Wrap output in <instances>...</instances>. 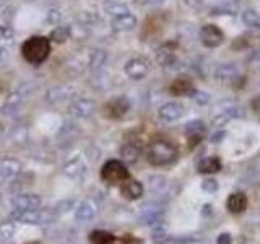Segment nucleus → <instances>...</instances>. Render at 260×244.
<instances>
[{"label":"nucleus","mask_w":260,"mask_h":244,"mask_svg":"<svg viewBox=\"0 0 260 244\" xmlns=\"http://www.w3.org/2000/svg\"><path fill=\"white\" fill-rule=\"evenodd\" d=\"M216 244H233V236L230 233H221L218 236Z\"/></svg>","instance_id":"obj_30"},{"label":"nucleus","mask_w":260,"mask_h":244,"mask_svg":"<svg viewBox=\"0 0 260 244\" xmlns=\"http://www.w3.org/2000/svg\"><path fill=\"white\" fill-rule=\"evenodd\" d=\"M185 4L189 5V7H193V8H199L202 4H203V0H185Z\"/></svg>","instance_id":"obj_34"},{"label":"nucleus","mask_w":260,"mask_h":244,"mask_svg":"<svg viewBox=\"0 0 260 244\" xmlns=\"http://www.w3.org/2000/svg\"><path fill=\"white\" fill-rule=\"evenodd\" d=\"M142 148H140V145H138L137 142H127L124 146H122V157H124L125 161L128 163H135L137 158H138V155H140Z\"/></svg>","instance_id":"obj_19"},{"label":"nucleus","mask_w":260,"mask_h":244,"mask_svg":"<svg viewBox=\"0 0 260 244\" xmlns=\"http://www.w3.org/2000/svg\"><path fill=\"white\" fill-rule=\"evenodd\" d=\"M122 242H124V244H142L140 239H135L134 236H130V234L124 236V238H122Z\"/></svg>","instance_id":"obj_32"},{"label":"nucleus","mask_w":260,"mask_h":244,"mask_svg":"<svg viewBox=\"0 0 260 244\" xmlns=\"http://www.w3.org/2000/svg\"><path fill=\"white\" fill-rule=\"evenodd\" d=\"M89 241L93 244H112L116 241V238H114V234L108 231H93L89 234Z\"/></svg>","instance_id":"obj_23"},{"label":"nucleus","mask_w":260,"mask_h":244,"mask_svg":"<svg viewBox=\"0 0 260 244\" xmlns=\"http://www.w3.org/2000/svg\"><path fill=\"white\" fill-rule=\"evenodd\" d=\"M169 93L174 96H192L195 93V86L187 77H179L169 85Z\"/></svg>","instance_id":"obj_11"},{"label":"nucleus","mask_w":260,"mask_h":244,"mask_svg":"<svg viewBox=\"0 0 260 244\" xmlns=\"http://www.w3.org/2000/svg\"><path fill=\"white\" fill-rule=\"evenodd\" d=\"M199 36H200L202 44L208 49H215L218 46H221L223 41H224L223 31L219 29L216 24H203L200 33H199Z\"/></svg>","instance_id":"obj_5"},{"label":"nucleus","mask_w":260,"mask_h":244,"mask_svg":"<svg viewBox=\"0 0 260 244\" xmlns=\"http://www.w3.org/2000/svg\"><path fill=\"white\" fill-rule=\"evenodd\" d=\"M197 168H199V173L202 174H213V173H218V171H221L223 165H221V161H219V158L207 157L199 163Z\"/></svg>","instance_id":"obj_16"},{"label":"nucleus","mask_w":260,"mask_h":244,"mask_svg":"<svg viewBox=\"0 0 260 244\" xmlns=\"http://www.w3.org/2000/svg\"><path fill=\"white\" fill-rule=\"evenodd\" d=\"M106 59H108V55H106V52L103 51V49H94L93 52H89L88 69H89V70H93V72L100 70V69L103 67V65H104Z\"/></svg>","instance_id":"obj_18"},{"label":"nucleus","mask_w":260,"mask_h":244,"mask_svg":"<svg viewBox=\"0 0 260 244\" xmlns=\"http://www.w3.org/2000/svg\"><path fill=\"white\" fill-rule=\"evenodd\" d=\"M73 95H75V88H73L72 85H59V86H54L51 89H47L46 100L51 104H57L60 101L70 100Z\"/></svg>","instance_id":"obj_8"},{"label":"nucleus","mask_w":260,"mask_h":244,"mask_svg":"<svg viewBox=\"0 0 260 244\" xmlns=\"http://www.w3.org/2000/svg\"><path fill=\"white\" fill-rule=\"evenodd\" d=\"M120 192L128 200H137L143 195V186H142V182H138V181H135V179L128 177L125 182L120 184Z\"/></svg>","instance_id":"obj_14"},{"label":"nucleus","mask_w":260,"mask_h":244,"mask_svg":"<svg viewBox=\"0 0 260 244\" xmlns=\"http://www.w3.org/2000/svg\"><path fill=\"white\" fill-rule=\"evenodd\" d=\"M241 75V72L236 64H221L218 65V69L215 70V78L218 81H234L238 80Z\"/></svg>","instance_id":"obj_12"},{"label":"nucleus","mask_w":260,"mask_h":244,"mask_svg":"<svg viewBox=\"0 0 260 244\" xmlns=\"http://www.w3.org/2000/svg\"><path fill=\"white\" fill-rule=\"evenodd\" d=\"M130 177V173L124 161L119 160H109L106 161L101 168V179L103 182L109 186H120Z\"/></svg>","instance_id":"obj_3"},{"label":"nucleus","mask_w":260,"mask_h":244,"mask_svg":"<svg viewBox=\"0 0 260 244\" xmlns=\"http://www.w3.org/2000/svg\"><path fill=\"white\" fill-rule=\"evenodd\" d=\"M72 35V31L69 26H57L54 31H52V35H51V39L55 41V43H65Z\"/></svg>","instance_id":"obj_25"},{"label":"nucleus","mask_w":260,"mask_h":244,"mask_svg":"<svg viewBox=\"0 0 260 244\" xmlns=\"http://www.w3.org/2000/svg\"><path fill=\"white\" fill-rule=\"evenodd\" d=\"M21 54L31 65H41L51 55V39L46 36H31L23 43Z\"/></svg>","instance_id":"obj_2"},{"label":"nucleus","mask_w":260,"mask_h":244,"mask_svg":"<svg viewBox=\"0 0 260 244\" xmlns=\"http://www.w3.org/2000/svg\"><path fill=\"white\" fill-rule=\"evenodd\" d=\"M242 21L250 29H260V15L255 10H252V8H247V10H244V13H242Z\"/></svg>","instance_id":"obj_21"},{"label":"nucleus","mask_w":260,"mask_h":244,"mask_svg":"<svg viewBox=\"0 0 260 244\" xmlns=\"http://www.w3.org/2000/svg\"><path fill=\"white\" fill-rule=\"evenodd\" d=\"M128 109H130V101L124 96H119L106 104L104 114H106V117H109V119H122L128 112Z\"/></svg>","instance_id":"obj_6"},{"label":"nucleus","mask_w":260,"mask_h":244,"mask_svg":"<svg viewBox=\"0 0 260 244\" xmlns=\"http://www.w3.org/2000/svg\"><path fill=\"white\" fill-rule=\"evenodd\" d=\"M60 12L59 10H55V8H52V10H49L47 13V21L49 23H59L60 21Z\"/></svg>","instance_id":"obj_29"},{"label":"nucleus","mask_w":260,"mask_h":244,"mask_svg":"<svg viewBox=\"0 0 260 244\" xmlns=\"http://www.w3.org/2000/svg\"><path fill=\"white\" fill-rule=\"evenodd\" d=\"M128 12V8L125 4H120V2H112V4H108L106 5V13H108L111 18H114V16H117V15H122V13H125Z\"/></svg>","instance_id":"obj_26"},{"label":"nucleus","mask_w":260,"mask_h":244,"mask_svg":"<svg viewBox=\"0 0 260 244\" xmlns=\"http://www.w3.org/2000/svg\"><path fill=\"white\" fill-rule=\"evenodd\" d=\"M226 207L231 214H242L247 208V195L244 192H233L226 200Z\"/></svg>","instance_id":"obj_15"},{"label":"nucleus","mask_w":260,"mask_h":244,"mask_svg":"<svg viewBox=\"0 0 260 244\" xmlns=\"http://www.w3.org/2000/svg\"><path fill=\"white\" fill-rule=\"evenodd\" d=\"M239 116H241V111H239L238 108H231V109L224 111L223 114H219V116L213 120V124H215L216 127H223V126L228 124L230 120H233V119H236V117H239Z\"/></svg>","instance_id":"obj_22"},{"label":"nucleus","mask_w":260,"mask_h":244,"mask_svg":"<svg viewBox=\"0 0 260 244\" xmlns=\"http://www.w3.org/2000/svg\"><path fill=\"white\" fill-rule=\"evenodd\" d=\"M137 26V16L134 13L130 12H125L122 15H117L114 16V18H111V28L114 31H132L134 28Z\"/></svg>","instance_id":"obj_9"},{"label":"nucleus","mask_w":260,"mask_h":244,"mask_svg":"<svg viewBox=\"0 0 260 244\" xmlns=\"http://www.w3.org/2000/svg\"><path fill=\"white\" fill-rule=\"evenodd\" d=\"M8 2H10V0H0V8H2V7H5Z\"/></svg>","instance_id":"obj_36"},{"label":"nucleus","mask_w":260,"mask_h":244,"mask_svg":"<svg viewBox=\"0 0 260 244\" xmlns=\"http://www.w3.org/2000/svg\"><path fill=\"white\" fill-rule=\"evenodd\" d=\"M150 69H151V64L146 57H134V59H130L124 67L127 77L132 80H137V81L143 80L146 75H148Z\"/></svg>","instance_id":"obj_4"},{"label":"nucleus","mask_w":260,"mask_h":244,"mask_svg":"<svg viewBox=\"0 0 260 244\" xmlns=\"http://www.w3.org/2000/svg\"><path fill=\"white\" fill-rule=\"evenodd\" d=\"M140 4H145V5H153V7H156V5H161V4H165V0H140Z\"/></svg>","instance_id":"obj_33"},{"label":"nucleus","mask_w":260,"mask_h":244,"mask_svg":"<svg viewBox=\"0 0 260 244\" xmlns=\"http://www.w3.org/2000/svg\"><path fill=\"white\" fill-rule=\"evenodd\" d=\"M184 112H185L184 104L173 101V103L162 104L158 109V116L162 122H176L184 116Z\"/></svg>","instance_id":"obj_7"},{"label":"nucleus","mask_w":260,"mask_h":244,"mask_svg":"<svg viewBox=\"0 0 260 244\" xmlns=\"http://www.w3.org/2000/svg\"><path fill=\"white\" fill-rule=\"evenodd\" d=\"M254 108L260 111V98H257V100L254 101Z\"/></svg>","instance_id":"obj_35"},{"label":"nucleus","mask_w":260,"mask_h":244,"mask_svg":"<svg viewBox=\"0 0 260 244\" xmlns=\"http://www.w3.org/2000/svg\"><path fill=\"white\" fill-rule=\"evenodd\" d=\"M192 98L195 101H197L200 106H205L208 101H210V96L207 93H203V92H199V89H195V93L192 95Z\"/></svg>","instance_id":"obj_27"},{"label":"nucleus","mask_w":260,"mask_h":244,"mask_svg":"<svg viewBox=\"0 0 260 244\" xmlns=\"http://www.w3.org/2000/svg\"><path fill=\"white\" fill-rule=\"evenodd\" d=\"M96 104L93 100H77L70 104L69 112L72 114L73 117H80V119H85L89 117L91 114L94 112Z\"/></svg>","instance_id":"obj_10"},{"label":"nucleus","mask_w":260,"mask_h":244,"mask_svg":"<svg viewBox=\"0 0 260 244\" xmlns=\"http://www.w3.org/2000/svg\"><path fill=\"white\" fill-rule=\"evenodd\" d=\"M203 191H208V192H215L218 189V182L215 181V179H205L202 184Z\"/></svg>","instance_id":"obj_28"},{"label":"nucleus","mask_w":260,"mask_h":244,"mask_svg":"<svg viewBox=\"0 0 260 244\" xmlns=\"http://www.w3.org/2000/svg\"><path fill=\"white\" fill-rule=\"evenodd\" d=\"M8 54H10V52H8V47H5V46L0 44V64L5 62V60L8 59Z\"/></svg>","instance_id":"obj_31"},{"label":"nucleus","mask_w":260,"mask_h":244,"mask_svg":"<svg viewBox=\"0 0 260 244\" xmlns=\"http://www.w3.org/2000/svg\"><path fill=\"white\" fill-rule=\"evenodd\" d=\"M177 146L166 138H154L146 148V160L153 166H168L177 160Z\"/></svg>","instance_id":"obj_1"},{"label":"nucleus","mask_w":260,"mask_h":244,"mask_svg":"<svg viewBox=\"0 0 260 244\" xmlns=\"http://www.w3.org/2000/svg\"><path fill=\"white\" fill-rule=\"evenodd\" d=\"M156 60L161 67H173L177 59H176V54L171 51L168 46H162L156 52Z\"/></svg>","instance_id":"obj_17"},{"label":"nucleus","mask_w":260,"mask_h":244,"mask_svg":"<svg viewBox=\"0 0 260 244\" xmlns=\"http://www.w3.org/2000/svg\"><path fill=\"white\" fill-rule=\"evenodd\" d=\"M21 101H23V93H21V89H16L15 93H12L10 96L7 98V101H5V104H4V108H2V112H13V111H16L20 108V104H21Z\"/></svg>","instance_id":"obj_20"},{"label":"nucleus","mask_w":260,"mask_h":244,"mask_svg":"<svg viewBox=\"0 0 260 244\" xmlns=\"http://www.w3.org/2000/svg\"><path fill=\"white\" fill-rule=\"evenodd\" d=\"M15 41V33L8 24H0V44L10 49Z\"/></svg>","instance_id":"obj_24"},{"label":"nucleus","mask_w":260,"mask_h":244,"mask_svg":"<svg viewBox=\"0 0 260 244\" xmlns=\"http://www.w3.org/2000/svg\"><path fill=\"white\" fill-rule=\"evenodd\" d=\"M185 130H187V137H189L190 148H193V146H197L203 138V134H205V124H203L202 120H192L185 126Z\"/></svg>","instance_id":"obj_13"}]
</instances>
